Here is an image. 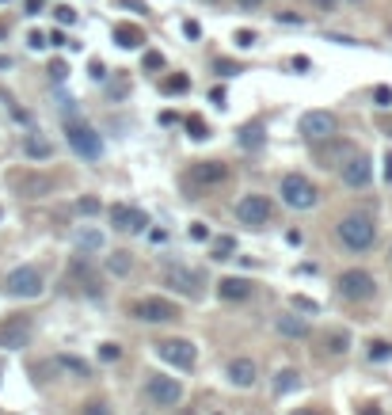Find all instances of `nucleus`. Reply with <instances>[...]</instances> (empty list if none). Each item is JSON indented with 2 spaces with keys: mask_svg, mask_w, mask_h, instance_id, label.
<instances>
[{
  "mask_svg": "<svg viewBox=\"0 0 392 415\" xmlns=\"http://www.w3.org/2000/svg\"><path fill=\"white\" fill-rule=\"evenodd\" d=\"M373 236H377V228L373 221H369L366 214H351V217H343L339 221V240L351 252H366V248H373Z\"/></svg>",
  "mask_w": 392,
  "mask_h": 415,
  "instance_id": "f257e3e1",
  "label": "nucleus"
},
{
  "mask_svg": "<svg viewBox=\"0 0 392 415\" xmlns=\"http://www.w3.org/2000/svg\"><path fill=\"white\" fill-rule=\"evenodd\" d=\"M145 400L156 404V408H175L183 400V385L167 374H149V381H145Z\"/></svg>",
  "mask_w": 392,
  "mask_h": 415,
  "instance_id": "f03ea898",
  "label": "nucleus"
},
{
  "mask_svg": "<svg viewBox=\"0 0 392 415\" xmlns=\"http://www.w3.org/2000/svg\"><path fill=\"white\" fill-rule=\"evenodd\" d=\"M4 290L12 293V298H42V290H46V282H42V270L38 267H16L12 275L4 278Z\"/></svg>",
  "mask_w": 392,
  "mask_h": 415,
  "instance_id": "7ed1b4c3",
  "label": "nucleus"
},
{
  "mask_svg": "<svg viewBox=\"0 0 392 415\" xmlns=\"http://www.w3.org/2000/svg\"><path fill=\"white\" fill-rule=\"evenodd\" d=\"M316 187L305 179V176H297V172H289V176L282 179V202L289 206V210H312L316 206Z\"/></svg>",
  "mask_w": 392,
  "mask_h": 415,
  "instance_id": "20e7f679",
  "label": "nucleus"
},
{
  "mask_svg": "<svg viewBox=\"0 0 392 415\" xmlns=\"http://www.w3.org/2000/svg\"><path fill=\"white\" fill-rule=\"evenodd\" d=\"M335 286H339V293H343L346 301H369V298L377 293V282H373V275H369V270H358V267L343 270Z\"/></svg>",
  "mask_w": 392,
  "mask_h": 415,
  "instance_id": "39448f33",
  "label": "nucleus"
},
{
  "mask_svg": "<svg viewBox=\"0 0 392 415\" xmlns=\"http://www.w3.org/2000/svg\"><path fill=\"white\" fill-rule=\"evenodd\" d=\"M69 145H73V152L76 157H84V160H99L103 157V141H99V134L92 126H84V122H69Z\"/></svg>",
  "mask_w": 392,
  "mask_h": 415,
  "instance_id": "423d86ee",
  "label": "nucleus"
},
{
  "mask_svg": "<svg viewBox=\"0 0 392 415\" xmlns=\"http://www.w3.org/2000/svg\"><path fill=\"white\" fill-rule=\"evenodd\" d=\"M156 354H160L167 366H175V369H195V358H198V351H195V343L190 340H160L156 343Z\"/></svg>",
  "mask_w": 392,
  "mask_h": 415,
  "instance_id": "0eeeda50",
  "label": "nucleus"
},
{
  "mask_svg": "<svg viewBox=\"0 0 392 415\" xmlns=\"http://www.w3.org/2000/svg\"><path fill=\"white\" fill-rule=\"evenodd\" d=\"M237 221L248 225V228H263L271 221V202H267L263 194H244L237 202Z\"/></svg>",
  "mask_w": 392,
  "mask_h": 415,
  "instance_id": "6e6552de",
  "label": "nucleus"
},
{
  "mask_svg": "<svg viewBox=\"0 0 392 415\" xmlns=\"http://www.w3.org/2000/svg\"><path fill=\"white\" fill-rule=\"evenodd\" d=\"M297 130H301V137H305V141H331L335 137V115H328V111H305V115H301V122H297Z\"/></svg>",
  "mask_w": 392,
  "mask_h": 415,
  "instance_id": "1a4fd4ad",
  "label": "nucleus"
},
{
  "mask_svg": "<svg viewBox=\"0 0 392 415\" xmlns=\"http://www.w3.org/2000/svg\"><path fill=\"white\" fill-rule=\"evenodd\" d=\"M138 320H145V324L179 320V305L167 301V298H145V301H138Z\"/></svg>",
  "mask_w": 392,
  "mask_h": 415,
  "instance_id": "9d476101",
  "label": "nucleus"
},
{
  "mask_svg": "<svg viewBox=\"0 0 392 415\" xmlns=\"http://www.w3.org/2000/svg\"><path fill=\"white\" fill-rule=\"evenodd\" d=\"M110 225L122 228V233H145L149 228V214L138 210V206L118 202V206H110Z\"/></svg>",
  "mask_w": 392,
  "mask_h": 415,
  "instance_id": "9b49d317",
  "label": "nucleus"
},
{
  "mask_svg": "<svg viewBox=\"0 0 392 415\" xmlns=\"http://www.w3.org/2000/svg\"><path fill=\"white\" fill-rule=\"evenodd\" d=\"M31 343V320L27 316H8L4 324H0V347H8V351H19V347Z\"/></svg>",
  "mask_w": 392,
  "mask_h": 415,
  "instance_id": "f8f14e48",
  "label": "nucleus"
},
{
  "mask_svg": "<svg viewBox=\"0 0 392 415\" xmlns=\"http://www.w3.org/2000/svg\"><path fill=\"white\" fill-rule=\"evenodd\" d=\"M369 179H373V168H369V157H362V152H354L351 160L343 164V183L346 187H369Z\"/></svg>",
  "mask_w": 392,
  "mask_h": 415,
  "instance_id": "ddd939ff",
  "label": "nucleus"
},
{
  "mask_svg": "<svg viewBox=\"0 0 392 415\" xmlns=\"http://www.w3.org/2000/svg\"><path fill=\"white\" fill-rule=\"evenodd\" d=\"M255 377H259V369H255L252 358H232V362H229V381L237 389H252Z\"/></svg>",
  "mask_w": 392,
  "mask_h": 415,
  "instance_id": "4468645a",
  "label": "nucleus"
},
{
  "mask_svg": "<svg viewBox=\"0 0 392 415\" xmlns=\"http://www.w3.org/2000/svg\"><path fill=\"white\" fill-rule=\"evenodd\" d=\"M229 176V168L221 160H198L195 168H190V179L195 183H221Z\"/></svg>",
  "mask_w": 392,
  "mask_h": 415,
  "instance_id": "2eb2a0df",
  "label": "nucleus"
},
{
  "mask_svg": "<svg viewBox=\"0 0 392 415\" xmlns=\"http://www.w3.org/2000/svg\"><path fill=\"white\" fill-rule=\"evenodd\" d=\"M274 327L282 335H289V340H305V335H309V320H305V316H294V312L274 316Z\"/></svg>",
  "mask_w": 392,
  "mask_h": 415,
  "instance_id": "dca6fc26",
  "label": "nucleus"
},
{
  "mask_svg": "<svg viewBox=\"0 0 392 415\" xmlns=\"http://www.w3.org/2000/svg\"><path fill=\"white\" fill-rule=\"evenodd\" d=\"M267 141V130H263V122H248V126H240L237 130V145L240 149H248V152H255Z\"/></svg>",
  "mask_w": 392,
  "mask_h": 415,
  "instance_id": "f3484780",
  "label": "nucleus"
},
{
  "mask_svg": "<svg viewBox=\"0 0 392 415\" xmlns=\"http://www.w3.org/2000/svg\"><path fill=\"white\" fill-rule=\"evenodd\" d=\"M217 293H221V298H225V301H244V298H248V293H252V282L248 278H221L217 282Z\"/></svg>",
  "mask_w": 392,
  "mask_h": 415,
  "instance_id": "a211bd4d",
  "label": "nucleus"
},
{
  "mask_svg": "<svg viewBox=\"0 0 392 415\" xmlns=\"http://www.w3.org/2000/svg\"><path fill=\"white\" fill-rule=\"evenodd\" d=\"M167 278H172L175 286H183V293H190V298L202 293V290H198V286H202V278H198L195 270H187V267H172V270H167Z\"/></svg>",
  "mask_w": 392,
  "mask_h": 415,
  "instance_id": "6ab92c4d",
  "label": "nucleus"
},
{
  "mask_svg": "<svg viewBox=\"0 0 392 415\" xmlns=\"http://www.w3.org/2000/svg\"><path fill=\"white\" fill-rule=\"evenodd\" d=\"M115 42H118L122 50H138L141 42H145V31L133 27V23H115Z\"/></svg>",
  "mask_w": 392,
  "mask_h": 415,
  "instance_id": "aec40b11",
  "label": "nucleus"
},
{
  "mask_svg": "<svg viewBox=\"0 0 392 415\" xmlns=\"http://www.w3.org/2000/svg\"><path fill=\"white\" fill-rule=\"evenodd\" d=\"M24 152H27L31 160H50V157H53V145H50L42 134H27V137H24Z\"/></svg>",
  "mask_w": 392,
  "mask_h": 415,
  "instance_id": "412c9836",
  "label": "nucleus"
},
{
  "mask_svg": "<svg viewBox=\"0 0 392 415\" xmlns=\"http://www.w3.org/2000/svg\"><path fill=\"white\" fill-rule=\"evenodd\" d=\"M16 183L31 194V199H38V194H46V191L53 187V183H50L46 176H24V179H16Z\"/></svg>",
  "mask_w": 392,
  "mask_h": 415,
  "instance_id": "4be33fe9",
  "label": "nucleus"
},
{
  "mask_svg": "<svg viewBox=\"0 0 392 415\" xmlns=\"http://www.w3.org/2000/svg\"><path fill=\"white\" fill-rule=\"evenodd\" d=\"M58 366H61V369H69V374H76V377H92V366H88L84 358H73V354H58Z\"/></svg>",
  "mask_w": 392,
  "mask_h": 415,
  "instance_id": "5701e85b",
  "label": "nucleus"
},
{
  "mask_svg": "<svg viewBox=\"0 0 392 415\" xmlns=\"http://www.w3.org/2000/svg\"><path fill=\"white\" fill-rule=\"evenodd\" d=\"M130 267H133V259H130V252H115V256H107V270L110 275H130Z\"/></svg>",
  "mask_w": 392,
  "mask_h": 415,
  "instance_id": "b1692460",
  "label": "nucleus"
},
{
  "mask_svg": "<svg viewBox=\"0 0 392 415\" xmlns=\"http://www.w3.org/2000/svg\"><path fill=\"white\" fill-rule=\"evenodd\" d=\"M76 244H81L84 252H99V248H103V236H99L96 228H84V233L76 236Z\"/></svg>",
  "mask_w": 392,
  "mask_h": 415,
  "instance_id": "393cba45",
  "label": "nucleus"
},
{
  "mask_svg": "<svg viewBox=\"0 0 392 415\" xmlns=\"http://www.w3.org/2000/svg\"><path fill=\"white\" fill-rule=\"evenodd\" d=\"M297 385H301V374H297V369H282V374H278V381H274L278 392H289V389H297Z\"/></svg>",
  "mask_w": 392,
  "mask_h": 415,
  "instance_id": "a878e982",
  "label": "nucleus"
},
{
  "mask_svg": "<svg viewBox=\"0 0 392 415\" xmlns=\"http://www.w3.org/2000/svg\"><path fill=\"white\" fill-rule=\"evenodd\" d=\"M187 88H190L187 76H167V80L160 84V92H164V95H175V92H187Z\"/></svg>",
  "mask_w": 392,
  "mask_h": 415,
  "instance_id": "bb28decb",
  "label": "nucleus"
},
{
  "mask_svg": "<svg viewBox=\"0 0 392 415\" xmlns=\"http://www.w3.org/2000/svg\"><path fill=\"white\" fill-rule=\"evenodd\" d=\"M232 252H237V240L232 236H221L214 244V259H232Z\"/></svg>",
  "mask_w": 392,
  "mask_h": 415,
  "instance_id": "cd10ccee",
  "label": "nucleus"
},
{
  "mask_svg": "<svg viewBox=\"0 0 392 415\" xmlns=\"http://www.w3.org/2000/svg\"><path fill=\"white\" fill-rule=\"evenodd\" d=\"M346 347H351V335H346V332H331L328 351H331V354H346Z\"/></svg>",
  "mask_w": 392,
  "mask_h": 415,
  "instance_id": "c85d7f7f",
  "label": "nucleus"
},
{
  "mask_svg": "<svg viewBox=\"0 0 392 415\" xmlns=\"http://www.w3.org/2000/svg\"><path fill=\"white\" fill-rule=\"evenodd\" d=\"M369 358H373V362H385V358H392V343L373 340V343H369Z\"/></svg>",
  "mask_w": 392,
  "mask_h": 415,
  "instance_id": "c756f323",
  "label": "nucleus"
},
{
  "mask_svg": "<svg viewBox=\"0 0 392 415\" xmlns=\"http://www.w3.org/2000/svg\"><path fill=\"white\" fill-rule=\"evenodd\" d=\"M187 130H190V137H195V141L210 137V126H206V122H202V118H198V115H190V118H187Z\"/></svg>",
  "mask_w": 392,
  "mask_h": 415,
  "instance_id": "7c9ffc66",
  "label": "nucleus"
},
{
  "mask_svg": "<svg viewBox=\"0 0 392 415\" xmlns=\"http://www.w3.org/2000/svg\"><path fill=\"white\" fill-rule=\"evenodd\" d=\"M373 103L377 107H392V88H388V84H377V88H373Z\"/></svg>",
  "mask_w": 392,
  "mask_h": 415,
  "instance_id": "2f4dec72",
  "label": "nucleus"
},
{
  "mask_svg": "<svg viewBox=\"0 0 392 415\" xmlns=\"http://www.w3.org/2000/svg\"><path fill=\"white\" fill-rule=\"evenodd\" d=\"M99 358H103V362H118V358H122V347H118V343H103V347H99Z\"/></svg>",
  "mask_w": 392,
  "mask_h": 415,
  "instance_id": "473e14b6",
  "label": "nucleus"
},
{
  "mask_svg": "<svg viewBox=\"0 0 392 415\" xmlns=\"http://www.w3.org/2000/svg\"><path fill=\"white\" fill-rule=\"evenodd\" d=\"M81 415H115V411H110V404L92 400V404H84V411H81Z\"/></svg>",
  "mask_w": 392,
  "mask_h": 415,
  "instance_id": "72a5a7b5",
  "label": "nucleus"
},
{
  "mask_svg": "<svg viewBox=\"0 0 392 415\" xmlns=\"http://www.w3.org/2000/svg\"><path fill=\"white\" fill-rule=\"evenodd\" d=\"M53 16H58V23H65V27L76 23V12H73L69 4H58V8H53Z\"/></svg>",
  "mask_w": 392,
  "mask_h": 415,
  "instance_id": "f704fd0d",
  "label": "nucleus"
},
{
  "mask_svg": "<svg viewBox=\"0 0 392 415\" xmlns=\"http://www.w3.org/2000/svg\"><path fill=\"white\" fill-rule=\"evenodd\" d=\"M214 69H217L221 76H237V73H240V65H232V61H225V58H217V61H214Z\"/></svg>",
  "mask_w": 392,
  "mask_h": 415,
  "instance_id": "c9c22d12",
  "label": "nucleus"
},
{
  "mask_svg": "<svg viewBox=\"0 0 392 415\" xmlns=\"http://www.w3.org/2000/svg\"><path fill=\"white\" fill-rule=\"evenodd\" d=\"M115 4H118V8H130V12H138V16L149 12V4H145V0H115Z\"/></svg>",
  "mask_w": 392,
  "mask_h": 415,
  "instance_id": "e433bc0d",
  "label": "nucleus"
},
{
  "mask_svg": "<svg viewBox=\"0 0 392 415\" xmlns=\"http://www.w3.org/2000/svg\"><path fill=\"white\" fill-rule=\"evenodd\" d=\"M145 69H164V53L149 50V53H145Z\"/></svg>",
  "mask_w": 392,
  "mask_h": 415,
  "instance_id": "4c0bfd02",
  "label": "nucleus"
},
{
  "mask_svg": "<svg viewBox=\"0 0 392 415\" xmlns=\"http://www.w3.org/2000/svg\"><path fill=\"white\" fill-rule=\"evenodd\" d=\"M76 210L92 217V214H99V199H81V202H76Z\"/></svg>",
  "mask_w": 392,
  "mask_h": 415,
  "instance_id": "58836bf2",
  "label": "nucleus"
},
{
  "mask_svg": "<svg viewBox=\"0 0 392 415\" xmlns=\"http://www.w3.org/2000/svg\"><path fill=\"white\" fill-rule=\"evenodd\" d=\"M50 76H53V80H65V76H69V65H65V61H50Z\"/></svg>",
  "mask_w": 392,
  "mask_h": 415,
  "instance_id": "ea45409f",
  "label": "nucleus"
},
{
  "mask_svg": "<svg viewBox=\"0 0 392 415\" xmlns=\"http://www.w3.org/2000/svg\"><path fill=\"white\" fill-rule=\"evenodd\" d=\"M237 8H240V12H259L263 0H237Z\"/></svg>",
  "mask_w": 392,
  "mask_h": 415,
  "instance_id": "a19ab883",
  "label": "nucleus"
},
{
  "mask_svg": "<svg viewBox=\"0 0 392 415\" xmlns=\"http://www.w3.org/2000/svg\"><path fill=\"white\" fill-rule=\"evenodd\" d=\"M27 42H31V46H35V50H42V46H46V35H42V31H31V35H27Z\"/></svg>",
  "mask_w": 392,
  "mask_h": 415,
  "instance_id": "79ce46f5",
  "label": "nucleus"
},
{
  "mask_svg": "<svg viewBox=\"0 0 392 415\" xmlns=\"http://www.w3.org/2000/svg\"><path fill=\"white\" fill-rule=\"evenodd\" d=\"M294 305L301 312H316V301H309V298H294Z\"/></svg>",
  "mask_w": 392,
  "mask_h": 415,
  "instance_id": "37998d69",
  "label": "nucleus"
},
{
  "mask_svg": "<svg viewBox=\"0 0 392 415\" xmlns=\"http://www.w3.org/2000/svg\"><path fill=\"white\" fill-rule=\"evenodd\" d=\"M190 236H195V240H206V236H210V228L195 221V225H190Z\"/></svg>",
  "mask_w": 392,
  "mask_h": 415,
  "instance_id": "c03bdc74",
  "label": "nucleus"
},
{
  "mask_svg": "<svg viewBox=\"0 0 392 415\" xmlns=\"http://www.w3.org/2000/svg\"><path fill=\"white\" fill-rule=\"evenodd\" d=\"M46 42H53V46H69V38H65L61 31H50V38H46Z\"/></svg>",
  "mask_w": 392,
  "mask_h": 415,
  "instance_id": "a18cd8bd",
  "label": "nucleus"
},
{
  "mask_svg": "<svg viewBox=\"0 0 392 415\" xmlns=\"http://www.w3.org/2000/svg\"><path fill=\"white\" fill-rule=\"evenodd\" d=\"M381 164H385V183H392V149L385 152V160H381Z\"/></svg>",
  "mask_w": 392,
  "mask_h": 415,
  "instance_id": "49530a36",
  "label": "nucleus"
},
{
  "mask_svg": "<svg viewBox=\"0 0 392 415\" xmlns=\"http://www.w3.org/2000/svg\"><path fill=\"white\" fill-rule=\"evenodd\" d=\"M237 42H240V46H255V35H252V31H240Z\"/></svg>",
  "mask_w": 392,
  "mask_h": 415,
  "instance_id": "de8ad7c7",
  "label": "nucleus"
},
{
  "mask_svg": "<svg viewBox=\"0 0 392 415\" xmlns=\"http://www.w3.org/2000/svg\"><path fill=\"white\" fill-rule=\"evenodd\" d=\"M42 12V0H27V16H38Z\"/></svg>",
  "mask_w": 392,
  "mask_h": 415,
  "instance_id": "09e8293b",
  "label": "nucleus"
},
{
  "mask_svg": "<svg viewBox=\"0 0 392 415\" xmlns=\"http://www.w3.org/2000/svg\"><path fill=\"white\" fill-rule=\"evenodd\" d=\"M92 76H96V80H103V76H107L103 73V61H92Z\"/></svg>",
  "mask_w": 392,
  "mask_h": 415,
  "instance_id": "8fccbe9b",
  "label": "nucleus"
},
{
  "mask_svg": "<svg viewBox=\"0 0 392 415\" xmlns=\"http://www.w3.org/2000/svg\"><path fill=\"white\" fill-rule=\"evenodd\" d=\"M358 415H385V411H381V408H373V404H366V408L358 411Z\"/></svg>",
  "mask_w": 392,
  "mask_h": 415,
  "instance_id": "3c124183",
  "label": "nucleus"
},
{
  "mask_svg": "<svg viewBox=\"0 0 392 415\" xmlns=\"http://www.w3.org/2000/svg\"><path fill=\"white\" fill-rule=\"evenodd\" d=\"M294 415H320V411H316V408H297Z\"/></svg>",
  "mask_w": 392,
  "mask_h": 415,
  "instance_id": "603ef678",
  "label": "nucleus"
},
{
  "mask_svg": "<svg viewBox=\"0 0 392 415\" xmlns=\"http://www.w3.org/2000/svg\"><path fill=\"white\" fill-rule=\"evenodd\" d=\"M8 65H12V58H4V53H0V69H8Z\"/></svg>",
  "mask_w": 392,
  "mask_h": 415,
  "instance_id": "864d4df0",
  "label": "nucleus"
},
{
  "mask_svg": "<svg viewBox=\"0 0 392 415\" xmlns=\"http://www.w3.org/2000/svg\"><path fill=\"white\" fill-rule=\"evenodd\" d=\"M316 4H320V8H328V12H331V4H335V0H316Z\"/></svg>",
  "mask_w": 392,
  "mask_h": 415,
  "instance_id": "5fc2aeb1",
  "label": "nucleus"
},
{
  "mask_svg": "<svg viewBox=\"0 0 392 415\" xmlns=\"http://www.w3.org/2000/svg\"><path fill=\"white\" fill-rule=\"evenodd\" d=\"M4 35H8V27H4V23H0V38H4Z\"/></svg>",
  "mask_w": 392,
  "mask_h": 415,
  "instance_id": "6e6d98bb",
  "label": "nucleus"
},
{
  "mask_svg": "<svg viewBox=\"0 0 392 415\" xmlns=\"http://www.w3.org/2000/svg\"><path fill=\"white\" fill-rule=\"evenodd\" d=\"M385 134H388V137H392V122H388V126H385Z\"/></svg>",
  "mask_w": 392,
  "mask_h": 415,
  "instance_id": "4d7b16f0",
  "label": "nucleus"
},
{
  "mask_svg": "<svg viewBox=\"0 0 392 415\" xmlns=\"http://www.w3.org/2000/svg\"><path fill=\"white\" fill-rule=\"evenodd\" d=\"M183 415H190V411H183Z\"/></svg>",
  "mask_w": 392,
  "mask_h": 415,
  "instance_id": "13d9d810",
  "label": "nucleus"
}]
</instances>
